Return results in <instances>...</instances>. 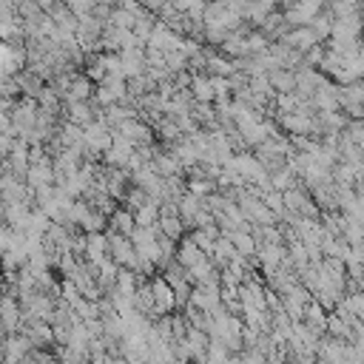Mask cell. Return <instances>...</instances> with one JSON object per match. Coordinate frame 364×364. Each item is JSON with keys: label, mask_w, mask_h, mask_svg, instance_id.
Wrapping results in <instances>:
<instances>
[{"label": "cell", "mask_w": 364, "mask_h": 364, "mask_svg": "<svg viewBox=\"0 0 364 364\" xmlns=\"http://www.w3.org/2000/svg\"><path fill=\"white\" fill-rule=\"evenodd\" d=\"M282 43H287L290 48H296V51H301V54H307L310 48H316V46H321L324 40L318 37V31L313 28V26H296V28H290L284 37H282Z\"/></svg>", "instance_id": "obj_3"}, {"label": "cell", "mask_w": 364, "mask_h": 364, "mask_svg": "<svg viewBox=\"0 0 364 364\" xmlns=\"http://www.w3.org/2000/svg\"><path fill=\"white\" fill-rule=\"evenodd\" d=\"M125 100H128V80H119V77H105V82H100L94 91V102L100 108H111Z\"/></svg>", "instance_id": "obj_1"}, {"label": "cell", "mask_w": 364, "mask_h": 364, "mask_svg": "<svg viewBox=\"0 0 364 364\" xmlns=\"http://www.w3.org/2000/svg\"><path fill=\"white\" fill-rule=\"evenodd\" d=\"M151 290H154L156 318H159V316H171L173 307H179V301H176V290L168 284L165 276H151Z\"/></svg>", "instance_id": "obj_2"}, {"label": "cell", "mask_w": 364, "mask_h": 364, "mask_svg": "<svg viewBox=\"0 0 364 364\" xmlns=\"http://www.w3.org/2000/svg\"><path fill=\"white\" fill-rule=\"evenodd\" d=\"M94 91H97V85L88 80V74H85V71H82V74H74L71 88H68V100H65V102H71V100L91 102V100H94Z\"/></svg>", "instance_id": "obj_5"}, {"label": "cell", "mask_w": 364, "mask_h": 364, "mask_svg": "<svg viewBox=\"0 0 364 364\" xmlns=\"http://www.w3.org/2000/svg\"><path fill=\"white\" fill-rule=\"evenodd\" d=\"M173 6H176V11H182V14H188L193 6H199V3H208V0H171Z\"/></svg>", "instance_id": "obj_16"}, {"label": "cell", "mask_w": 364, "mask_h": 364, "mask_svg": "<svg viewBox=\"0 0 364 364\" xmlns=\"http://www.w3.org/2000/svg\"><path fill=\"white\" fill-rule=\"evenodd\" d=\"M165 63H168V71L176 77L179 71H188V65H191V60L182 54V51H168L165 54Z\"/></svg>", "instance_id": "obj_15"}, {"label": "cell", "mask_w": 364, "mask_h": 364, "mask_svg": "<svg viewBox=\"0 0 364 364\" xmlns=\"http://www.w3.org/2000/svg\"><path fill=\"white\" fill-rule=\"evenodd\" d=\"M159 233L173 242H182L188 236V225L182 216H159Z\"/></svg>", "instance_id": "obj_10"}, {"label": "cell", "mask_w": 364, "mask_h": 364, "mask_svg": "<svg viewBox=\"0 0 364 364\" xmlns=\"http://www.w3.org/2000/svg\"><path fill=\"white\" fill-rule=\"evenodd\" d=\"M299 182H301V179L290 171V165L282 168V171H276V173H270V188H273V191H282V193L290 191V188H296Z\"/></svg>", "instance_id": "obj_13"}, {"label": "cell", "mask_w": 364, "mask_h": 364, "mask_svg": "<svg viewBox=\"0 0 364 364\" xmlns=\"http://www.w3.org/2000/svg\"><path fill=\"white\" fill-rule=\"evenodd\" d=\"M205 208V199L202 196H193V193H185L182 199H179V216L185 219V225L193 230V219L199 216V210Z\"/></svg>", "instance_id": "obj_11"}, {"label": "cell", "mask_w": 364, "mask_h": 364, "mask_svg": "<svg viewBox=\"0 0 364 364\" xmlns=\"http://www.w3.org/2000/svg\"><path fill=\"white\" fill-rule=\"evenodd\" d=\"M355 196H358V205L364 208V182H358V185H355Z\"/></svg>", "instance_id": "obj_18"}, {"label": "cell", "mask_w": 364, "mask_h": 364, "mask_svg": "<svg viewBox=\"0 0 364 364\" xmlns=\"http://www.w3.org/2000/svg\"><path fill=\"white\" fill-rule=\"evenodd\" d=\"M108 23H111V26H117V28H131V31H134V26H136V14H131V11H125V9H119V6H117Z\"/></svg>", "instance_id": "obj_14"}, {"label": "cell", "mask_w": 364, "mask_h": 364, "mask_svg": "<svg viewBox=\"0 0 364 364\" xmlns=\"http://www.w3.org/2000/svg\"><path fill=\"white\" fill-rule=\"evenodd\" d=\"M208 74H216V77H233L236 74V63L230 57H225L222 51H208Z\"/></svg>", "instance_id": "obj_7"}, {"label": "cell", "mask_w": 364, "mask_h": 364, "mask_svg": "<svg viewBox=\"0 0 364 364\" xmlns=\"http://www.w3.org/2000/svg\"><path fill=\"white\" fill-rule=\"evenodd\" d=\"M191 94H193L196 102H205V105H213V102H216V91H213L208 74H196V77H193V82H191Z\"/></svg>", "instance_id": "obj_9"}, {"label": "cell", "mask_w": 364, "mask_h": 364, "mask_svg": "<svg viewBox=\"0 0 364 364\" xmlns=\"http://www.w3.org/2000/svg\"><path fill=\"white\" fill-rule=\"evenodd\" d=\"M270 85L276 94H296V71L290 68H273L270 74Z\"/></svg>", "instance_id": "obj_8"}, {"label": "cell", "mask_w": 364, "mask_h": 364, "mask_svg": "<svg viewBox=\"0 0 364 364\" xmlns=\"http://www.w3.org/2000/svg\"><path fill=\"white\" fill-rule=\"evenodd\" d=\"M108 228H111V230H117V233L131 236V233L136 230L134 210H128V208H117V210H114V216H111V222H108Z\"/></svg>", "instance_id": "obj_12"}, {"label": "cell", "mask_w": 364, "mask_h": 364, "mask_svg": "<svg viewBox=\"0 0 364 364\" xmlns=\"http://www.w3.org/2000/svg\"><path fill=\"white\" fill-rule=\"evenodd\" d=\"M199 259H205V253L199 250V245H196V242H193V236L188 233V236H185V239L176 245V262H179V264L188 270V267H193Z\"/></svg>", "instance_id": "obj_6"}, {"label": "cell", "mask_w": 364, "mask_h": 364, "mask_svg": "<svg viewBox=\"0 0 364 364\" xmlns=\"http://www.w3.org/2000/svg\"><path fill=\"white\" fill-rule=\"evenodd\" d=\"M327 318H330L327 307L318 304L316 299H310V304H307V310H304V324H307L316 336H321V333H327Z\"/></svg>", "instance_id": "obj_4"}, {"label": "cell", "mask_w": 364, "mask_h": 364, "mask_svg": "<svg viewBox=\"0 0 364 364\" xmlns=\"http://www.w3.org/2000/svg\"><path fill=\"white\" fill-rule=\"evenodd\" d=\"M88 364H114V355L111 353H97V355H91Z\"/></svg>", "instance_id": "obj_17"}]
</instances>
